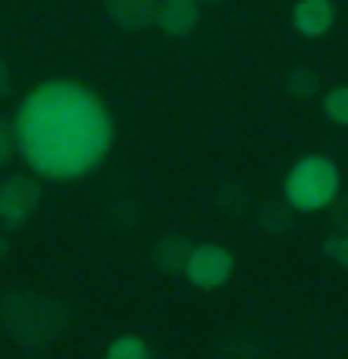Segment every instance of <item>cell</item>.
<instances>
[{
  "label": "cell",
  "mask_w": 348,
  "mask_h": 359,
  "mask_svg": "<svg viewBox=\"0 0 348 359\" xmlns=\"http://www.w3.org/2000/svg\"><path fill=\"white\" fill-rule=\"evenodd\" d=\"M11 126L30 170L56 182L97 170L115 137L104 100L78 82H41L30 89Z\"/></svg>",
  "instance_id": "6da1fadb"
},
{
  "label": "cell",
  "mask_w": 348,
  "mask_h": 359,
  "mask_svg": "<svg viewBox=\"0 0 348 359\" xmlns=\"http://www.w3.org/2000/svg\"><path fill=\"white\" fill-rule=\"evenodd\" d=\"M341 193V170L326 156H304L286 175V204L293 211H323Z\"/></svg>",
  "instance_id": "7a4b0ae2"
},
{
  "label": "cell",
  "mask_w": 348,
  "mask_h": 359,
  "mask_svg": "<svg viewBox=\"0 0 348 359\" xmlns=\"http://www.w3.org/2000/svg\"><path fill=\"white\" fill-rule=\"evenodd\" d=\"M41 204V185L26 175H11L0 182V226L15 230L34 215V208Z\"/></svg>",
  "instance_id": "3957f363"
},
{
  "label": "cell",
  "mask_w": 348,
  "mask_h": 359,
  "mask_svg": "<svg viewBox=\"0 0 348 359\" xmlns=\"http://www.w3.org/2000/svg\"><path fill=\"white\" fill-rule=\"evenodd\" d=\"M230 274H234V256L222 245H193L189 263H185V278L196 289H219Z\"/></svg>",
  "instance_id": "277c9868"
},
{
  "label": "cell",
  "mask_w": 348,
  "mask_h": 359,
  "mask_svg": "<svg viewBox=\"0 0 348 359\" xmlns=\"http://www.w3.org/2000/svg\"><path fill=\"white\" fill-rule=\"evenodd\" d=\"M200 22V0H159L156 26L170 37H185Z\"/></svg>",
  "instance_id": "5b68a950"
},
{
  "label": "cell",
  "mask_w": 348,
  "mask_h": 359,
  "mask_svg": "<svg viewBox=\"0 0 348 359\" xmlns=\"http://www.w3.org/2000/svg\"><path fill=\"white\" fill-rule=\"evenodd\" d=\"M333 19H337L333 0H297V8H293V26H297V34H304V37L330 34Z\"/></svg>",
  "instance_id": "8992f818"
},
{
  "label": "cell",
  "mask_w": 348,
  "mask_h": 359,
  "mask_svg": "<svg viewBox=\"0 0 348 359\" xmlns=\"http://www.w3.org/2000/svg\"><path fill=\"white\" fill-rule=\"evenodd\" d=\"M156 4L159 0H104L108 15L123 30H145L149 22H156Z\"/></svg>",
  "instance_id": "52a82bcc"
},
{
  "label": "cell",
  "mask_w": 348,
  "mask_h": 359,
  "mask_svg": "<svg viewBox=\"0 0 348 359\" xmlns=\"http://www.w3.org/2000/svg\"><path fill=\"white\" fill-rule=\"evenodd\" d=\"M193 245L185 241L182 233H167L163 241L156 245V267L163 274H185V263H189Z\"/></svg>",
  "instance_id": "ba28073f"
},
{
  "label": "cell",
  "mask_w": 348,
  "mask_h": 359,
  "mask_svg": "<svg viewBox=\"0 0 348 359\" xmlns=\"http://www.w3.org/2000/svg\"><path fill=\"white\" fill-rule=\"evenodd\" d=\"M104 359H152V352L141 337H115L108 344V352H104Z\"/></svg>",
  "instance_id": "9c48e42d"
},
{
  "label": "cell",
  "mask_w": 348,
  "mask_h": 359,
  "mask_svg": "<svg viewBox=\"0 0 348 359\" xmlns=\"http://www.w3.org/2000/svg\"><path fill=\"white\" fill-rule=\"evenodd\" d=\"M323 115L337 126H348V86H337L323 97Z\"/></svg>",
  "instance_id": "30bf717a"
},
{
  "label": "cell",
  "mask_w": 348,
  "mask_h": 359,
  "mask_svg": "<svg viewBox=\"0 0 348 359\" xmlns=\"http://www.w3.org/2000/svg\"><path fill=\"white\" fill-rule=\"evenodd\" d=\"M289 93H293V97H300V100L315 97V93H319V74H315L312 67L293 71V74H289Z\"/></svg>",
  "instance_id": "8fae6325"
},
{
  "label": "cell",
  "mask_w": 348,
  "mask_h": 359,
  "mask_svg": "<svg viewBox=\"0 0 348 359\" xmlns=\"http://www.w3.org/2000/svg\"><path fill=\"white\" fill-rule=\"evenodd\" d=\"M323 252H326V256H330L333 263H337V267H344V271H348V230L333 233L330 241L323 245Z\"/></svg>",
  "instance_id": "7c38bea8"
},
{
  "label": "cell",
  "mask_w": 348,
  "mask_h": 359,
  "mask_svg": "<svg viewBox=\"0 0 348 359\" xmlns=\"http://www.w3.org/2000/svg\"><path fill=\"white\" fill-rule=\"evenodd\" d=\"M19 152V144H15V126H8V123H0V167H8V159Z\"/></svg>",
  "instance_id": "4fadbf2b"
},
{
  "label": "cell",
  "mask_w": 348,
  "mask_h": 359,
  "mask_svg": "<svg viewBox=\"0 0 348 359\" xmlns=\"http://www.w3.org/2000/svg\"><path fill=\"white\" fill-rule=\"evenodd\" d=\"M11 89H15V78H11V67H8V63L0 60V100H4Z\"/></svg>",
  "instance_id": "5bb4252c"
},
{
  "label": "cell",
  "mask_w": 348,
  "mask_h": 359,
  "mask_svg": "<svg viewBox=\"0 0 348 359\" xmlns=\"http://www.w3.org/2000/svg\"><path fill=\"white\" fill-rule=\"evenodd\" d=\"M0 256H8V241H4V237H0Z\"/></svg>",
  "instance_id": "9a60e30c"
},
{
  "label": "cell",
  "mask_w": 348,
  "mask_h": 359,
  "mask_svg": "<svg viewBox=\"0 0 348 359\" xmlns=\"http://www.w3.org/2000/svg\"><path fill=\"white\" fill-rule=\"evenodd\" d=\"M200 4H211V0H200Z\"/></svg>",
  "instance_id": "2e32d148"
}]
</instances>
